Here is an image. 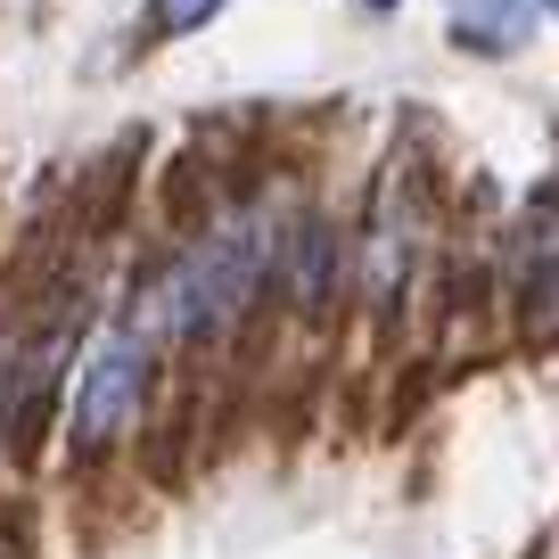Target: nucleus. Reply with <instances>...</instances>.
I'll return each mask as SVG.
<instances>
[{"mask_svg": "<svg viewBox=\"0 0 559 559\" xmlns=\"http://www.w3.org/2000/svg\"><path fill=\"white\" fill-rule=\"evenodd\" d=\"M140 386H148V337L107 330L99 346H91V362H83V386H74V444H83V453H99V444H116L123 428H132Z\"/></svg>", "mask_w": 559, "mask_h": 559, "instance_id": "obj_1", "label": "nucleus"}, {"mask_svg": "<svg viewBox=\"0 0 559 559\" xmlns=\"http://www.w3.org/2000/svg\"><path fill=\"white\" fill-rule=\"evenodd\" d=\"M535 34V0H453V41L469 50H519Z\"/></svg>", "mask_w": 559, "mask_h": 559, "instance_id": "obj_2", "label": "nucleus"}, {"mask_svg": "<svg viewBox=\"0 0 559 559\" xmlns=\"http://www.w3.org/2000/svg\"><path fill=\"white\" fill-rule=\"evenodd\" d=\"M214 9H223V0H157V25L165 34H190V25H206Z\"/></svg>", "mask_w": 559, "mask_h": 559, "instance_id": "obj_3", "label": "nucleus"}, {"mask_svg": "<svg viewBox=\"0 0 559 559\" xmlns=\"http://www.w3.org/2000/svg\"><path fill=\"white\" fill-rule=\"evenodd\" d=\"M370 9H395V0H370Z\"/></svg>", "mask_w": 559, "mask_h": 559, "instance_id": "obj_4", "label": "nucleus"}, {"mask_svg": "<svg viewBox=\"0 0 559 559\" xmlns=\"http://www.w3.org/2000/svg\"><path fill=\"white\" fill-rule=\"evenodd\" d=\"M551 9H559V0H551Z\"/></svg>", "mask_w": 559, "mask_h": 559, "instance_id": "obj_5", "label": "nucleus"}]
</instances>
